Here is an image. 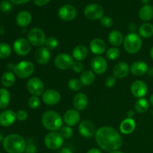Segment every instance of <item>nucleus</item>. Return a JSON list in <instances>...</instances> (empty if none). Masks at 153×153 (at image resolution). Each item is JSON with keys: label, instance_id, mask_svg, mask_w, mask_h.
Masks as SVG:
<instances>
[{"label": "nucleus", "instance_id": "obj_1", "mask_svg": "<svg viewBox=\"0 0 153 153\" xmlns=\"http://www.w3.org/2000/svg\"><path fill=\"white\" fill-rule=\"evenodd\" d=\"M95 140L100 149L106 152L118 150L123 145L119 131L110 126H102L96 131Z\"/></svg>", "mask_w": 153, "mask_h": 153}, {"label": "nucleus", "instance_id": "obj_2", "mask_svg": "<svg viewBox=\"0 0 153 153\" xmlns=\"http://www.w3.org/2000/svg\"><path fill=\"white\" fill-rule=\"evenodd\" d=\"M25 139L17 134H10L3 140V148L7 153H24L26 146Z\"/></svg>", "mask_w": 153, "mask_h": 153}, {"label": "nucleus", "instance_id": "obj_3", "mask_svg": "<svg viewBox=\"0 0 153 153\" xmlns=\"http://www.w3.org/2000/svg\"><path fill=\"white\" fill-rule=\"evenodd\" d=\"M43 127L50 131H57L63 126V117L59 113L53 110L46 111L43 113L41 118Z\"/></svg>", "mask_w": 153, "mask_h": 153}, {"label": "nucleus", "instance_id": "obj_4", "mask_svg": "<svg viewBox=\"0 0 153 153\" xmlns=\"http://www.w3.org/2000/svg\"><path fill=\"white\" fill-rule=\"evenodd\" d=\"M123 44L124 49L127 53L134 55L140 50L143 41L141 37L138 34L129 32L124 37Z\"/></svg>", "mask_w": 153, "mask_h": 153}, {"label": "nucleus", "instance_id": "obj_5", "mask_svg": "<svg viewBox=\"0 0 153 153\" xmlns=\"http://www.w3.org/2000/svg\"><path fill=\"white\" fill-rule=\"evenodd\" d=\"M35 67L30 61H22L15 65L13 72L19 79H28L34 73Z\"/></svg>", "mask_w": 153, "mask_h": 153}, {"label": "nucleus", "instance_id": "obj_6", "mask_svg": "<svg viewBox=\"0 0 153 153\" xmlns=\"http://www.w3.org/2000/svg\"><path fill=\"white\" fill-rule=\"evenodd\" d=\"M46 36L44 31L40 28H32L28 31L27 34V40L29 41L31 46L35 47H41L45 45Z\"/></svg>", "mask_w": 153, "mask_h": 153}, {"label": "nucleus", "instance_id": "obj_7", "mask_svg": "<svg viewBox=\"0 0 153 153\" xmlns=\"http://www.w3.org/2000/svg\"><path fill=\"white\" fill-rule=\"evenodd\" d=\"M64 137L58 131H50L44 137V144L46 148L51 150L60 149L64 144Z\"/></svg>", "mask_w": 153, "mask_h": 153}, {"label": "nucleus", "instance_id": "obj_8", "mask_svg": "<svg viewBox=\"0 0 153 153\" xmlns=\"http://www.w3.org/2000/svg\"><path fill=\"white\" fill-rule=\"evenodd\" d=\"M26 88L32 96L40 97L45 91V85L43 81L38 77H32L28 79Z\"/></svg>", "mask_w": 153, "mask_h": 153}, {"label": "nucleus", "instance_id": "obj_9", "mask_svg": "<svg viewBox=\"0 0 153 153\" xmlns=\"http://www.w3.org/2000/svg\"><path fill=\"white\" fill-rule=\"evenodd\" d=\"M74 59L70 55L67 53H60L55 56L54 59V64L58 69L61 70H68L72 67Z\"/></svg>", "mask_w": 153, "mask_h": 153}, {"label": "nucleus", "instance_id": "obj_10", "mask_svg": "<svg viewBox=\"0 0 153 153\" xmlns=\"http://www.w3.org/2000/svg\"><path fill=\"white\" fill-rule=\"evenodd\" d=\"M13 49L15 53L19 56H25L31 52V45L27 39L18 38L13 44Z\"/></svg>", "mask_w": 153, "mask_h": 153}, {"label": "nucleus", "instance_id": "obj_11", "mask_svg": "<svg viewBox=\"0 0 153 153\" xmlns=\"http://www.w3.org/2000/svg\"><path fill=\"white\" fill-rule=\"evenodd\" d=\"M79 131L82 137L91 138L96 134V127L94 123L90 120H83L79 125Z\"/></svg>", "mask_w": 153, "mask_h": 153}, {"label": "nucleus", "instance_id": "obj_12", "mask_svg": "<svg viewBox=\"0 0 153 153\" xmlns=\"http://www.w3.org/2000/svg\"><path fill=\"white\" fill-rule=\"evenodd\" d=\"M103 8L98 4H90L85 8V16L91 20L100 19L103 16Z\"/></svg>", "mask_w": 153, "mask_h": 153}, {"label": "nucleus", "instance_id": "obj_13", "mask_svg": "<svg viewBox=\"0 0 153 153\" xmlns=\"http://www.w3.org/2000/svg\"><path fill=\"white\" fill-rule=\"evenodd\" d=\"M58 16L64 21H71L77 16V10L71 4H64L58 9Z\"/></svg>", "mask_w": 153, "mask_h": 153}, {"label": "nucleus", "instance_id": "obj_14", "mask_svg": "<svg viewBox=\"0 0 153 153\" xmlns=\"http://www.w3.org/2000/svg\"><path fill=\"white\" fill-rule=\"evenodd\" d=\"M61 94L55 89H48L42 94V100L47 105H55L61 101Z\"/></svg>", "mask_w": 153, "mask_h": 153}, {"label": "nucleus", "instance_id": "obj_15", "mask_svg": "<svg viewBox=\"0 0 153 153\" xmlns=\"http://www.w3.org/2000/svg\"><path fill=\"white\" fill-rule=\"evenodd\" d=\"M91 67L95 74H104L108 69L107 60L102 56H97L91 61Z\"/></svg>", "mask_w": 153, "mask_h": 153}, {"label": "nucleus", "instance_id": "obj_16", "mask_svg": "<svg viewBox=\"0 0 153 153\" xmlns=\"http://www.w3.org/2000/svg\"><path fill=\"white\" fill-rule=\"evenodd\" d=\"M130 90L132 95L136 98H144L148 92V87L143 81L136 80L131 84Z\"/></svg>", "mask_w": 153, "mask_h": 153}, {"label": "nucleus", "instance_id": "obj_17", "mask_svg": "<svg viewBox=\"0 0 153 153\" xmlns=\"http://www.w3.org/2000/svg\"><path fill=\"white\" fill-rule=\"evenodd\" d=\"M51 59L50 50L45 46H41L36 49L34 53V60L40 65H46Z\"/></svg>", "mask_w": 153, "mask_h": 153}, {"label": "nucleus", "instance_id": "obj_18", "mask_svg": "<svg viewBox=\"0 0 153 153\" xmlns=\"http://www.w3.org/2000/svg\"><path fill=\"white\" fill-rule=\"evenodd\" d=\"M81 119L79 111L76 109H69L64 113L63 116V120L67 126L70 127L75 126L79 123Z\"/></svg>", "mask_w": 153, "mask_h": 153}, {"label": "nucleus", "instance_id": "obj_19", "mask_svg": "<svg viewBox=\"0 0 153 153\" xmlns=\"http://www.w3.org/2000/svg\"><path fill=\"white\" fill-rule=\"evenodd\" d=\"M89 49L91 52L97 56H101L106 52V43L100 38H94L90 42Z\"/></svg>", "mask_w": 153, "mask_h": 153}, {"label": "nucleus", "instance_id": "obj_20", "mask_svg": "<svg viewBox=\"0 0 153 153\" xmlns=\"http://www.w3.org/2000/svg\"><path fill=\"white\" fill-rule=\"evenodd\" d=\"M130 72V67L126 62H121L117 63L114 65L113 68V76L116 79H122L126 77Z\"/></svg>", "mask_w": 153, "mask_h": 153}, {"label": "nucleus", "instance_id": "obj_21", "mask_svg": "<svg viewBox=\"0 0 153 153\" xmlns=\"http://www.w3.org/2000/svg\"><path fill=\"white\" fill-rule=\"evenodd\" d=\"M16 120V113L12 110H5L0 114V125L3 127H9Z\"/></svg>", "mask_w": 153, "mask_h": 153}, {"label": "nucleus", "instance_id": "obj_22", "mask_svg": "<svg viewBox=\"0 0 153 153\" xmlns=\"http://www.w3.org/2000/svg\"><path fill=\"white\" fill-rule=\"evenodd\" d=\"M73 104L75 109L77 111H83L88 107V97L85 93H77L73 97Z\"/></svg>", "mask_w": 153, "mask_h": 153}, {"label": "nucleus", "instance_id": "obj_23", "mask_svg": "<svg viewBox=\"0 0 153 153\" xmlns=\"http://www.w3.org/2000/svg\"><path fill=\"white\" fill-rule=\"evenodd\" d=\"M148 70H149V67H148L147 64L142 61H135L130 67V72L136 76H143L147 73Z\"/></svg>", "mask_w": 153, "mask_h": 153}, {"label": "nucleus", "instance_id": "obj_24", "mask_svg": "<svg viewBox=\"0 0 153 153\" xmlns=\"http://www.w3.org/2000/svg\"><path fill=\"white\" fill-rule=\"evenodd\" d=\"M136 128V122L133 118H126L120 125V131L123 134H130Z\"/></svg>", "mask_w": 153, "mask_h": 153}, {"label": "nucleus", "instance_id": "obj_25", "mask_svg": "<svg viewBox=\"0 0 153 153\" xmlns=\"http://www.w3.org/2000/svg\"><path fill=\"white\" fill-rule=\"evenodd\" d=\"M88 48L85 45H78L73 49L72 57L77 61H82L86 59L88 55Z\"/></svg>", "mask_w": 153, "mask_h": 153}, {"label": "nucleus", "instance_id": "obj_26", "mask_svg": "<svg viewBox=\"0 0 153 153\" xmlns=\"http://www.w3.org/2000/svg\"><path fill=\"white\" fill-rule=\"evenodd\" d=\"M31 19H32V16L29 12L26 10H22L16 15V25L21 28H25L31 23Z\"/></svg>", "mask_w": 153, "mask_h": 153}, {"label": "nucleus", "instance_id": "obj_27", "mask_svg": "<svg viewBox=\"0 0 153 153\" xmlns=\"http://www.w3.org/2000/svg\"><path fill=\"white\" fill-rule=\"evenodd\" d=\"M108 40L111 46L118 47L123 43L124 36L120 31L113 30L108 34Z\"/></svg>", "mask_w": 153, "mask_h": 153}, {"label": "nucleus", "instance_id": "obj_28", "mask_svg": "<svg viewBox=\"0 0 153 153\" xmlns=\"http://www.w3.org/2000/svg\"><path fill=\"white\" fill-rule=\"evenodd\" d=\"M96 80V75L92 70H87L82 72L80 76V81L83 86H90Z\"/></svg>", "mask_w": 153, "mask_h": 153}, {"label": "nucleus", "instance_id": "obj_29", "mask_svg": "<svg viewBox=\"0 0 153 153\" xmlns=\"http://www.w3.org/2000/svg\"><path fill=\"white\" fill-rule=\"evenodd\" d=\"M139 17L144 22H148L153 18V7L150 4H144L139 10Z\"/></svg>", "mask_w": 153, "mask_h": 153}, {"label": "nucleus", "instance_id": "obj_30", "mask_svg": "<svg viewBox=\"0 0 153 153\" xmlns=\"http://www.w3.org/2000/svg\"><path fill=\"white\" fill-rule=\"evenodd\" d=\"M16 81V77H15V74L10 71L5 72L3 73L1 78V85L4 87V88H11L15 83Z\"/></svg>", "mask_w": 153, "mask_h": 153}, {"label": "nucleus", "instance_id": "obj_31", "mask_svg": "<svg viewBox=\"0 0 153 153\" xmlns=\"http://www.w3.org/2000/svg\"><path fill=\"white\" fill-rule=\"evenodd\" d=\"M138 34L143 38H149L153 36V25L149 22L142 24L138 28Z\"/></svg>", "mask_w": 153, "mask_h": 153}, {"label": "nucleus", "instance_id": "obj_32", "mask_svg": "<svg viewBox=\"0 0 153 153\" xmlns=\"http://www.w3.org/2000/svg\"><path fill=\"white\" fill-rule=\"evenodd\" d=\"M149 101L145 98H140L136 101L134 104V110L139 114L146 113L149 108Z\"/></svg>", "mask_w": 153, "mask_h": 153}, {"label": "nucleus", "instance_id": "obj_33", "mask_svg": "<svg viewBox=\"0 0 153 153\" xmlns=\"http://www.w3.org/2000/svg\"><path fill=\"white\" fill-rule=\"evenodd\" d=\"M10 102V92L5 88H0V108H6Z\"/></svg>", "mask_w": 153, "mask_h": 153}, {"label": "nucleus", "instance_id": "obj_34", "mask_svg": "<svg viewBox=\"0 0 153 153\" xmlns=\"http://www.w3.org/2000/svg\"><path fill=\"white\" fill-rule=\"evenodd\" d=\"M12 49L10 45L6 43H0V59H5L11 55Z\"/></svg>", "mask_w": 153, "mask_h": 153}, {"label": "nucleus", "instance_id": "obj_35", "mask_svg": "<svg viewBox=\"0 0 153 153\" xmlns=\"http://www.w3.org/2000/svg\"><path fill=\"white\" fill-rule=\"evenodd\" d=\"M106 58L110 61H115L117 59L120 55V51L117 47H111L106 51Z\"/></svg>", "mask_w": 153, "mask_h": 153}, {"label": "nucleus", "instance_id": "obj_36", "mask_svg": "<svg viewBox=\"0 0 153 153\" xmlns=\"http://www.w3.org/2000/svg\"><path fill=\"white\" fill-rule=\"evenodd\" d=\"M67 85H68V88L70 91H79L82 89V84L81 82L80 79H71L69 80L68 83H67Z\"/></svg>", "mask_w": 153, "mask_h": 153}, {"label": "nucleus", "instance_id": "obj_37", "mask_svg": "<svg viewBox=\"0 0 153 153\" xmlns=\"http://www.w3.org/2000/svg\"><path fill=\"white\" fill-rule=\"evenodd\" d=\"M59 45V41L58 39L55 37H49L46 38V43H45L44 46L47 48L49 50H53L55 49Z\"/></svg>", "mask_w": 153, "mask_h": 153}, {"label": "nucleus", "instance_id": "obj_38", "mask_svg": "<svg viewBox=\"0 0 153 153\" xmlns=\"http://www.w3.org/2000/svg\"><path fill=\"white\" fill-rule=\"evenodd\" d=\"M61 135L64 137V139H70L73 135V130L69 126H62L59 131Z\"/></svg>", "mask_w": 153, "mask_h": 153}, {"label": "nucleus", "instance_id": "obj_39", "mask_svg": "<svg viewBox=\"0 0 153 153\" xmlns=\"http://www.w3.org/2000/svg\"><path fill=\"white\" fill-rule=\"evenodd\" d=\"M40 101L39 97H36V96H31V97H29L28 100V107L31 109H37L40 107Z\"/></svg>", "mask_w": 153, "mask_h": 153}, {"label": "nucleus", "instance_id": "obj_40", "mask_svg": "<svg viewBox=\"0 0 153 153\" xmlns=\"http://www.w3.org/2000/svg\"><path fill=\"white\" fill-rule=\"evenodd\" d=\"M72 70L76 73H82L84 70V66L82 61H75L72 65Z\"/></svg>", "mask_w": 153, "mask_h": 153}, {"label": "nucleus", "instance_id": "obj_41", "mask_svg": "<svg viewBox=\"0 0 153 153\" xmlns=\"http://www.w3.org/2000/svg\"><path fill=\"white\" fill-rule=\"evenodd\" d=\"M100 22L105 28H111L113 25V19L108 16H103L100 19Z\"/></svg>", "mask_w": 153, "mask_h": 153}, {"label": "nucleus", "instance_id": "obj_42", "mask_svg": "<svg viewBox=\"0 0 153 153\" xmlns=\"http://www.w3.org/2000/svg\"><path fill=\"white\" fill-rule=\"evenodd\" d=\"M16 120L19 121H25L28 118V112L25 110H19L16 112Z\"/></svg>", "mask_w": 153, "mask_h": 153}, {"label": "nucleus", "instance_id": "obj_43", "mask_svg": "<svg viewBox=\"0 0 153 153\" xmlns=\"http://www.w3.org/2000/svg\"><path fill=\"white\" fill-rule=\"evenodd\" d=\"M11 4L8 0H4L0 4V9L3 12H8L11 9Z\"/></svg>", "mask_w": 153, "mask_h": 153}, {"label": "nucleus", "instance_id": "obj_44", "mask_svg": "<svg viewBox=\"0 0 153 153\" xmlns=\"http://www.w3.org/2000/svg\"><path fill=\"white\" fill-rule=\"evenodd\" d=\"M116 83H117V79L114 76H108L105 80V86L108 88H112V87L114 86V85H116Z\"/></svg>", "mask_w": 153, "mask_h": 153}, {"label": "nucleus", "instance_id": "obj_45", "mask_svg": "<svg viewBox=\"0 0 153 153\" xmlns=\"http://www.w3.org/2000/svg\"><path fill=\"white\" fill-rule=\"evenodd\" d=\"M25 153H36L37 152V147L33 143H28L26 144L25 149Z\"/></svg>", "mask_w": 153, "mask_h": 153}, {"label": "nucleus", "instance_id": "obj_46", "mask_svg": "<svg viewBox=\"0 0 153 153\" xmlns=\"http://www.w3.org/2000/svg\"><path fill=\"white\" fill-rule=\"evenodd\" d=\"M51 0H33L34 4H36L37 6H39V7H42V6L46 5V4L50 1Z\"/></svg>", "mask_w": 153, "mask_h": 153}, {"label": "nucleus", "instance_id": "obj_47", "mask_svg": "<svg viewBox=\"0 0 153 153\" xmlns=\"http://www.w3.org/2000/svg\"><path fill=\"white\" fill-rule=\"evenodd\" d=\"M128 30L131 33H136V30H137V25H135V23L134 22H131V23L128 24Z\"/></svg>", "mask_w": 153, "mask_h": 153}, {"label": "nucleus", "instance_id": "obj_48", "mask_svg": "<svg viewBox=\"0 0 153 153\" xmlns=\"http://www.w3.org/2000/svg\"><path fill=\"white\" fill-rule=\"evenodd\" d=\"M30 0H10L12 3L15 4H25V3L28 2Z\"/></svg>", "mask_w": 153, "mask_h": 153}, {"label": "nucleus", "instance_id": "obj_49", "mask_svg": "<svg viewBox=\"0 0 153 153\" xmlns=\"http://www.w3.org/2000/svg\"><path fill=\"white\" fill-rule=\"evenodd\" d=\"M59 153H73V151L69 147H64L61 149Z\"/></svg>", "mask_w": 153, "mask_h": 153}, {"label": "nucleus", "instance_id": "obj_50", "mask_svg": "<svg viewBox=\"0 0 153 153\" xmlns=\"http://www.w3.org/2000/svg\"><path fill=\"white\" fill-rule=\"evenodd\" d=\"M87 153H102L101 151L97 148H91L87 152Z\"/></svg>", "mask_w": 153, "mask_h": 153}, {"label": "nucleus", "instance_id": "obj_51", "mask_svg": "<svg viewBox=\"0 0 153 153\" xmlns=\"http://www.w3.org/2000/svg\"><path fill=\"white\" fill-rule=\"evenodd\" d=\"M127 116H128V118H133L134 116V111L132 110L128 111V113H127Z\"/></svg>", "mask_w": 153, "mask_h": 153}, {"label": "nucleus", "instance_id": "obj_52", "mask_svg": "<svg viewBox=\"0 0 153 153\" xmlns=\"http://www.w3.org/2000/svg\"><path fill=\"white\" fill-rule=\"evenodd\" d=\"M147 73L149 76L153 77V67H150V68H149Z\"/></svg>", "mask_w": 153, "mask_h": 153}, {"label": "nucleus", "instance_id": "obj_53", "mask_svg": "<svg viewBox=\"0 0 153 153\" xmlns=\"http://www.w3.org/2000/svg\"><path fill=\"white\" fill-rule=\"evenodd\" d=\"M149 103L153 106V94L151 95L150 98H149Z\"/></svg>", "mask_w": 153, "mask_h": 153}, {"label": "nucleus", "instance_id": "obj_54", "mask_svg": "<svg viewBox=\"0 0 153 153\" xmlns=\"http://www.w3.org/2000/svg\"><path fill=\"white\" fill-rule=\"evenodd\" d=\"M140 1H141V2L143 3V4H147L148 3H149V1H150V0H140Z\"/></svg>", "mask_w": 153, "mask_h": 153}, {"label": "nucleus", "instance_id": "obj_55", "mask_svg": "<svg viewBox=\"0 0 153 153\" xmlns=\"http://www.w3.org/2000/svg\"><path fill=\"white\" fill-rule=\"evenodd\" d=\"M150 56H151V58H152V59L153 60V46L150 50Z\"/></svg>", "mask_w": 153, "mask_h": 153}, {"label": "nucleus", "instance_id": "obj_56", "mask_svg": "<svg viewBox=\"0 0 153 153\" xmlns=\"http://www.w3.org/2000/svg\"><path fill=\"white\" fill-rule=\"evenodd\" d=\"M108 153H124V152H121V151H120V150H115V151H113V152H110Z\"/></svg>", "mask_w": 153, "mask_h": 153}, {"label": "nucleus", "instance_id": "obj_57", "mask_svg": "<svg viewBox=\"0 0 153 153\" xmlns=\"http://www.w3.org/2000/svg\"><path fill=\"white\" fill-rule=\"evenodd\" d=\"M2 140H4V139H3V135L0 133V142H1Z\"/></svg>", "mask_w": 153, "mask_h": 153}, {"label": "nucleus", "instance_id": "obj_58", "mask_svg": "<svg viewBox=\"0 0 153 153\" xmlns=\"http://www.w3.org/2000/svg\"><path fill=\"white\" fill-rule=\"evenodd\" d=\"M24 153H25V152H24Z\"/></svg>", "mask_w": 153, "mask_h": 153}, {"label": "nucleus", "instance_id": "obj_59", "mask_svg": "<svg viewBox=\"0 0 153 153\" xmlns=\"http://www.w3.org/2000/svg\"><path fill=\"white\" fill-rule=\"evenodd\" d=\"M0 153H1V152H0Z\"/></svg>", "mask_w": 153, "mask_h": 153}]
</instances>
